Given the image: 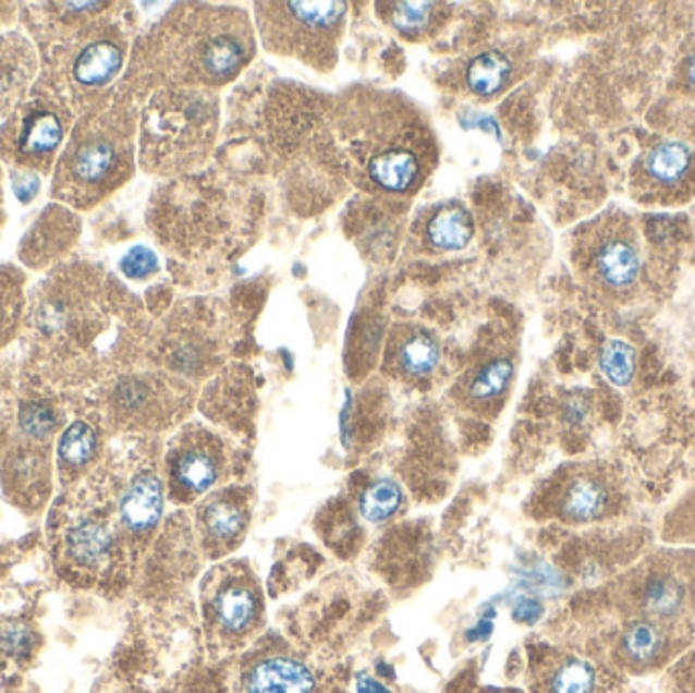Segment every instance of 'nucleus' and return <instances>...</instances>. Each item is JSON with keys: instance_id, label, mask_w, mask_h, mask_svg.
<instances>
[{"instance_id": "obj_1", "label": "nucleus", "mask_w": 695, "mask_h": 693, "mask_svg": "<svg viewBox=\"0 0 695 693\" xmlns=\"http://www.w3.org/2000/svg\"><path fill=\"white\" fill-rule=\"evenodd\" d=\"M340 119V143L352 167L373 190L407 194L422 185L434 161V141L413 106L389 94L356 102Z\"/></svg>"}, {"instance_id": "obj_2", "label": "nucleus", "mask_w": 695, "mask_h": 693, "mask_svg": "<svg viewBox=\"0 0 695 693\" xmlns=\"http://www.w3.org/2000/svg\"><path fill=\"white\" fill-rule=\"evenodd\" d=\"M131 167V122L119 110L98 112L77 124L56 175V196L90 206L117 187Z\"/></svg>"}, {"instance_id": "obj_3", "label": "nucleus", "mask_w": 695, "mask_h": 693, "mask_svg": "<svg viewBox=\"0 0 695 693\" xmlns=\"http://www.w3.org/2000/svg\"><path fill=\"white\" fill-rule=\"evenodd\" d=\"M258 31L279 56L330 70L346 23V2H257Z\"/></svg>"}, {"instance_id": "obj_4", "label": "nucleus", "mask_w": 695, "mask_h": 693, "mask_svg": "<svg viewBox=\"0 0 695 693\" xmlns=\"http://www.w3.org/2000/svg\"><path fill=\"white\" fill-rule=\"evenodd\" d=\"M255 53L253 29L239 9H204L185 25L182 63L185 80L220 86L239 76Z\"/></svg>"}, {"instance_id": "obj_5", "label": "nucleus", "mask_w": 695, "mask_h": 693, "mask_svg": "<svg viewBox=\"0 0 695 693\" xmlns=\"http://www.w3.org/2000/svg\"><path fill=\"white\" fill-rule=\"evenodd\" d=\"M586 263L600 285L614 291L635 285L641 275V253L635 234L619 222L606 224L588 242Z\"/></svg>"}, {"instance_id": "obj_6", "label": "nucleus", "mask_w": 695, "mask_h": 693, "mask_svg": "<svg viewBox=\"0 0 695 693\" xmlns=\"http://www.w3.org/2000/svg\"><path fill=\"white\" fill-rule=\"evenodd\" d=\"M695 181V155L683 143L655 145L641 167V183L650 192L681 196Z\"/></svg>"}, {"instance_id": "obj_7", "label": "nucleus", "mask_w": 695, "mask_h": 693, "mask_svg": "<svg viewBox=\"0 0 695 693\" xmlns=\"http://www.w3.org/2000/svg\"><path fill=\"white\" fill-rule=\"evenodd\" d=\"M314 673L289 655L263 657L242 676L241 693H314Z\"/></svg>"}, {"instance_id": "obj_8", "label": "nucleus", "mask_w": 695, "mask_h": 693, "mask_svg": "<svg viewBox=\"0 0 695 693\" xmlns=\"http://www.w3.org/2000/svg\"><path fill=\"white\" fill-rule=\"evenodd\" d=\"M173 481L178 488L190 495L210 490L222 472V458L212 439L196 437L187 441L173 460Z\"/></svg>"}, {"instance_id": "obj_9", "label": "nucleus", "mask_w": 695, "mask_h": 693, "mask_svg": "<svg viewBox=\"0 0 695 693\" xmlns=\"http://www.w3.org/2000/svg\"><path fill=\"white\" fill-rule=\"evenodd\" d=\"M63 138V121L56 108L35 106L23 117L15 136V151L21 161L46 163Z\"/></svg>"}, {"instance_id": "obj_10", "label": "nucleus", "mask_w": 695, "mask_h": 693, "mask_svg": "<svg viewBox=\"0 0 695 693\" xmlns=\"http://www.w3.org/2000/svg\"><path fill=\"white\" fill-rule=\"evenodd\" d=\"M600 690L598 669L575 655L551 657L537 678L539 693H600Z\"/></svg>"}, {"instance_id": "obj_11", "label": "nucleus", "mask_w": 695, "mask_h": 693, "mask_svg": "<svg viewBox=\"0 0 695 693\" xmlns=\"http://www.w3.org/2000/svg\"><path fill=\"white\" fill-rule=\"evenodd\" d=\"M212 608L214 620L224 633H246L257 620V592L246 582H228L216 592Z\"/></svg>"}, {"instance_id": "obj_12", "label": "nucleus", "mask_w": 695, "mask_h": 693, "mask_svg": "<svg viewBox=\"0 0 695 693\" xmlns=\"http://www.w3.org/2000/svg\"><path fill=\"white\" fill-rule=\"evenodd\" d=\"M163 513V486L155 474L136 476L121 502L122 523L133 531L157 525Z\"/></svg>"}, {"instance_id": "obj_13", "label": "nucleus", "mask_w": 695, "mask_h": 693, "mask_svg": "<svg viewBox=\"0 0 695 693\" xmlns=\"http://www.w3.org/2000/svg\"><path fill=\"white\" fill-rule=\"evenodd\" d=\"M438 340L425 330L411 328L397 333L391 346V362L394 368L405 377H425L439 364Z\"/></svg>"}, {"instance_id": "obj_14", "label": "nucleus", "mask_w": 695, "mask_h": 693, "mask_svg": "<svg viewBox=\"0 0 695 693\" xmlns=\"http://www.w3.org/2000/svg\"><path fill=\"white\" fill-rule=\"evenodd\" d=\"M122 47L112 39H94L77 53L72 74L84 88H100L119 74Z\"/></svg>"}, {"instance_id": "obj_15", "label": "nucleus", "mask_w": 695, "mask_h": 693, "mask_svg": "<svg viewBox=\"0 0 695 693\" xmlns=\"http://www.w3.org/2000/svg\"><path fill=\"white\" fill-rule=\"evenodd\" d=\"M514 364L509 356H497L483 362L464 385V397L470 405L484 408L500 399L513 380Z\"/></svg>"}, {"instance_id": "obj_16", "label": "nucleus", "mask_w": 695, "mask_h": 693, "mask_svg": "<svg viewBox=\"0 0 695 693\" xmlns=\"http://www.w3.org/2000/svg\"><path fill=\"white\" fill-rule=\"evenodd\" d=\"M474 234V222L466 208L443 206L427 224V241L438 251H462Z\"/></svg>"}, {"instance_id": "obj_17", "label": "nucleus", "mask_w": 695, "mask_h": 693, "mask_svg": "<svg viewBox=\"0 0 695 693\" xmlns=\"http://www.w3.org/2000/svg\"><path fill=\"white\" fill-rule=\"evenodd\" d=\"M513 65L511 60L500 51H484L470 61L466 68V84L476 96L490 98L499 94L511 80Z\"/></svg>"}, {"instance_id": "obj_18", "label": "nucleus", "mask_w": 695, "mask_h": 693, "mask_svg": "<svg viewBox=\"0 0 695 693\" xmlns=\"http://www.w3.org/2000/svg\"><path fill=\"white\" fill-rule=\"evenodd\" d=\"M620 651L629 664L647 667L661 659L666 651V634L655 622L638 620L622 634Z\"/></svg>"}, {"instance_id": "obj_19", "label": "nucleus", "mask_w": 695, "mask_h": 693, "mask_svg": "<svg viewBox=\"0 0 695 693\" xmlns=\"http://www.w3.org/2000/svg\"><path fill=\"white\" fill-rule=\"evenodd\" d=\"M608 507V493L605 484L594 481V478H577L570 484L568 493L561 500V511L565 519L574 523H589L596 521L605 514Z\"/></svg>"}, {"instance_id": "obj_20", "label": "nucleus", "mask_w": 695, "mask_h": 693, "mask_svg": "<svg viewBox=\"0 0 695 693\" xmlns=\"http://www.w3.org/2000/svg\"><path fill=\"white\" fill-rule=\"evenodd\" d=\"M443 9L446 7L439 2H393L389 19L399 33L407 37H419L438 25Z\"/></svg>"}, {"instance_id": "obj_21", "label": "nucleus", "mask_w": 695, "mask_h": 693, "mask_svg": "<svg viewBox=\"0 0 695 693\" xmlns=\"http://www.w3.org/2000/svg\"><path fill=\"white\" fill-rule=\"evenodd\" d=\"M202 521L212 542H232L244 527V511L230 498H216L206 507Z\"/></svg>"}, {"instance_id": "obj_22", "label": "nucleus", "mask_w": 695, "mask_h": 693, "mask_svg": "<svg viewBox=\"0 0 695 693\" xmlns=\"http://www.w3.org/2000/svg\"><path fill=\"white\" fill-rule=\"evenodd\" d=\"M110 533L102 525L84 521L70 531L68 535V549L70 556L90 566L96 563L98 559L107 556L108 547H110Z\"/></svg>"}, {"instance_id": "obj_23", "label": "nucleus", "mask_w": 695, "mask_h": 693, "mask_svg": "<svg viewBox=\"0 0 695 693\" xmlns=\"http://www.w3.org/2000/svg\"><path fill=\"white\" fill-rule=\"evenodd\" d=\"M403 502V493L399 484L391 478L375 481L361 497V514L368 523H382L391 519Z\"/></svg>"}, {"instance_id": "obj_24", "label": "nucleus", "mask_w": 695, "mask_h": 693, "mask_svg": "<svg viewBox=\"0 0 695 693\" xmlns=\"http://www.w3.org/2000/svg\"><path fill=\"white\" fill-rule=\"evenodd\" d=\"M643 604L655 617H673L681 610L683 588L671 575H653L643 589Z\"/></svg>"}, {"instance_id": "obj_25", "label": "nucleus", "mask_w": 695, "mask_h": 693, "mask_svg": "<svg viewBox=\"0 0 695 693\" xmlns=\"http://www.w3.org/2000/svg\"><path fill=\"white\" fill-rule=\"evenodd\" d=\"M600 368L612 385L617 387L631 385V380L635 377V350L622 340H610L600 354Z\"/></svg>"}, {"instance_id": "obj_26", "label": "nucleus", "mask_w": 695, "mask_h": 693, "mask_svg": "<svg viewBox=\"0 0 695 693\" xmlns=\"http://www.w3.org/2000/svg\"><path fill=\"white\" fill-rule=\"evenodd\" d=\"M96 452V434L88 423L70 425L60 439L61 460L70 466H84Z\"/></svg>"}, {"instance_id": "obj_27", "label": "nucleus", "mask_w": 695, "mask_h": 693, "mask_svg": "<svg viewBox=\"0 0 695 693\" xmlns=\"http://www.w3.org/2000/svg\"><path fill=\"white\" fill-rule=\"evenodd\" d=\"M121 267L124 275L131 279H147L159 269V260L149 248L136 246L126 257L122 258Z\"/></svg>"}, {"instance_id": "obj_28", "label": "nucleus", "mask_w": 695, "mask_h": 693, "mask_svg": "<svg viewBox=\"0 0 695 693\" xmlns=\"http://www.w3.org/2000/svg\"><path fill=\"white\" fill-rule=\"evenodd\" d=\"M21 425L23 429L33 437H44L53 429L56 425V417H53V411L46 408V405H29V408L23 411L21 415Z\"/></svg>"}, {"instance_id": "obj_29", "label": "nucleus", "mask_w": 695, "mask_h": 693, "mask_svg": "<svg viewBox=\"0 0 695 693\" xmlns=\"http://www.w3.org/2000/svg\"><path fill=\"white\" fill-rule=\"evenodd\" d=\"M544 617V604L535 598H521L514 604L513 618L523 624H535L539 618Z\"/></svg>"}, {"instance_id": "obj_30", "label": "nucleus", "mask_w": 695, "mask_h": 693, "mask_svg": "<svg viewBox=\"0 0 695 693\" xmlns=\"http://www.w3.org/2000/svg\"><path fill=\"white\" fill-rule=\"evenodd\" d=\"M358 693H391L382 683H378L377 679L361 678L358 681Z\"/></svg>"}, {"instance_id": "obj_31", "label": "nucleus", "mask_w": 695, "mask_h": 693, "mask_svg": "<svg viewBox=\"0 0 695 693\" xmlns=\"http://www.w3.org/2000/svg\"><path fill=\"white\" fill-rule=\"evenodd\" d=\"M687 80L692 82V86L695 88V53L692 56L690 63H687Z\"/></svg>"}]
</instances>
